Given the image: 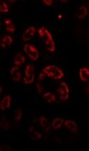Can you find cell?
I'll return each mask as SVG.
<instances>
[{
	"mask_svg": "<svg viewBox=\"0 0 89 151\" xmlns=\"http://www.w3.org/2000/svg\"><path fill=\"white\" fill-rule=\"evenodd\" d=\"M88 15V11H87V8L85 7L84 5H82L79 7L77 12V17L78 19L83 20L85 18V17Z\"/></svg>",
	"mask_w": 89,
	"mask_h": 151,
	"instance_id": "cell-16",
	"label": "cell"
},
{
	"mask_svg": "<svg viewBox=\"0 0 89 151\" xmlns=\"http://www.w3.org/2000/svg\"><path fill=\"white\" fill-rule=\"evenodd\" d=\"M0 12L1 13H7L9 12V6L4 1H1V4H0Z\"/></svg>",
	"mask_w": 89,
	"mask_h": 151,
	"instance_id": "cell-20",
	"label": "cell"
},
{
	"mask_svg": "<svg viewBox=\"0 0 89 151\" xmlns=\"http://www.w3.org/2000/svg\"><path fill=\"white\" fill-rule=\"evenodd\" d=\"M10 75H11V80L14 81L15 83H18L20 81L21 78V73L19 71V67L14 66L10 70Z\"/></svg>",
	"mask_w": 89,
	"mask_h": 151,
	"instance_id": "cell-7",
	"label": "cell"
},
{
	"mask_svg": "<svg viewBox=\"0 0 89 151\" xmlns=\"http://www.w3.org/2000/svg\"><path fill=\"white\" fill-rule=\"evenodd\" d=\"M23 50L24 52L27 55L28 58H30L33 61H36L38 59L39 57V54L36 47L33 46L32 45L26 44L23 46Z\"/></svg>",
	"mask_w": 89,
	"mask_h": 151,
	"instance_id": "cell-4",
	"label": "cell"
},
{
	"mask_svg": "<svg viewBox=\"0 0 89 151\" xmlns=\"http://www.w3.org/2000/svg\"><path fill=\"white\" fill-rule=\"evenodd\" d=\"M42 72L46 74V76L54 79V80H59L64 77V74L61 69L55 65H48V66L45 67L43 69Z\"/></svg>",
	"mask_w": 89,
	"mask_h": 151,
	"instance_id": "cell-2",
	"label": "cell"
},
{
	"mask_svg": "<svg viewBox=\"0 0 89 151\" xmlns=\"http://www.w3.org/2000/svg\"><path fill=\"white\" fill-rule=\"evenodd\" d=\"M36 90H37L38 93H41V92L43 91V87L40 83H37L36 84Z\"/></svg>",
	"mask_w": 89,
	"mask_h": 151,
	"instance_id": "cell-22",
	"label": "cell"
},
{
	"mask_svg": "<svg viewBox=\"0 0 89 151\" xmlns=\"http://www.w3.org/2000/svg\"><path fill=\"white\" fill-rule=\"evenodd\" d=\"M0 125H1V128H2L3 130H9V122H8V120H6L4 117H2V118H1V122H0Z\"/></svg>",
	"mask_w": 89,
	"mask_h": 151,
	"instance_id": "cell-19",
	"label": "cell"
},
{
	"mask_svg": "<svg viewBox=\"0 0 89 151\" xmlns=\"http://www.w3.org/2000/svg\"><path fill=\"white\" fill-rule=\"evenodd\" d=\"M13 43V38L9 35H3L1 40V46L3 48L9 47Z\"/></svg>",
	"mask_w": 89,
	"mask_h": 151,
	"instance_id": "cell-11",
	"label": "cell"
},
{
	"mask_svg": "<svg viewBox=\"0 0 89 151\" xmlns=\"http://www.w3.org/2000/svg\"><path fill=\"white\" fill-rule=\"evenodd\" d=\"M21 116H22V112L20 109H17V110H15L14 112V120L15 121H19L21 120Z\"/></svg>",
	"mask_w": 89,
	"mask_h": 151,
	"instance_id": "cell-21",
	"label": "cell"
},
{
	"mask_svg": "<svg viewBox=\"0 0 89 151\" xmlns=\"http://www.w3.org/2000/svg\"><path fill=\"white\" fill-rule=\"evenodd\" d=\"M38 122H39L40 125L43 128V131L45 132H48L50 130V125L48 123V120L45 117L41 116L38 119Z\"/></svg>",
	"mask_w": 89,
	"mask_h": 151,
	"instance_id": "cell-13",
	"label": "cell"
},
{
	"mask_svg": "<svg viewBox=\"0 0 89 151\" xmlns=\"http://www.w3.org/2000/svg\"><path fill=\"white\" fill-rule=\"evenodd\" d=\"M63 123H64V120H63V118L61 117H56L54 118V120H53L51 122L52 127H53L54 130H58L60 127L62 126Z\"/></svg>",
	"mask_w": 89,
	"mask_h": 151,
	"instance_id": "cell-17",
	"label": "cell"
},
{
	"mask_svg": "<svg viewBox=\"0 0 89 151\" xmlns=\"http://www.w3.org/2000/svg\"><path fill=\"white\" fill-rule=\"evenodd\" d=\"M79 77L81 81L87 82L89 80V69L82 68L79 70Z\"/></svg>",
	"mask_w": 89,
	"mask_h": 151,
	"instance_id": "cell-15",
	"label": "cell"
},
{
	"mask_svg": "<svg viewBox=\"0 0 89 151\" xmlns=\"http://www.w3.org/2000/svg\"><path fill=\"white\" fill-rule=\"evenodd\" d=\"M36 33V28L35 27H29L24 31L23 34V40L24 42H27L28 40L32 39V37L34 36Z\"/></svg>",
	"mask_w": 89,
	"mask_h": 151,
	"instance_id": "cell-6",
	"label": "cell"
},
{
	"mask_svg": "<svg viewBox=\"0 0 89 151\" xmlns=\"http://www.w3.org/2000/svg\"><path fill=\"white\" fill-rule=\"evenodd\" d=\"M4 22L6 31L9 32L10 33H14L15 30H16V27H15V25L12 22V20L9 19V18H6V19H4Z\"/></svg>",
	"mask_w": 89,
	"mask_h": 151,
	"instance_id": "cell-12",
	"label": "cell"
},
{
	"mask_svg": "<svg viewBox=\"0 0 89 151\" xmlns=\"http://www.w3.org/2000/svg\"><path fill=\"white\" fill-rule=\"evenodd\" d=\"M11 97L10 95H6L4 98H2V100H1V103H0V108L1 110H4L6 109H8L10 107L11 105Z\"/></svg>",
	"mask_w": 89,
	"mask_h": 151,
	"instance_id": "cell-10",
	"label": "cell"
},
{
	"mask_svg": "<svg viewBox=\"0 0 89 151\" xmlns=\"http://www.w3.org/2000/svg\"><path fill=\"white\" fill-rule=\"evenodd\" d=\"M61 1V2H65V3H66V2H68V0H65V1Z\"/></svg>",
	"mask_w": 89,
	"mask_h": 151,
	"instance_id": "cell-29",
	"label": "cell"
},
{
	"mask_svg": "<svg viewBox=\"0 0 89 151\" xmlns=\"http://www.w3.org/2000/svg\"><path fill=\"white\" fill-rule=\"evenodd\" d=\"M25 61H26V58H25L24 55H23L21 53H17L15 55L14 58V63L15 66L19 68L23 63H25Z\"/></svg>",
	"mask_w": 89,
	"mask_h": 151,
	"instance_id": "cell-14",
	"label": "cell"
},
{
	"mask_svg": "<svg viewBox=\"0 0 89 151\" xmlns=\"http://www.w3.org/2000/svg\"><path fill=\"white\" fill-rule=\"evenodd\" d=\"M43 3L45 4L47 6H51V5L53 4V0H43Z\"/></svg>",
	"mask_w": 89,
	"mask_h": 151,
	"instance_id": "cell-23",
	"label": "cell"
},
{
	"mask_svg": "<svg viewBox=\"0 0 89 151\" xmlns=\"http://www.w3.org/2000/svg\"><path fill=\"white\" fill-rule=\"evenodd\" d=\"M9 1L10 3H11V4H14V3H15L16 2V0H9V1Z\"/></svg>",
	"mask_w": 89,
	"mask_h": 151,
	"instance_id": "cell-26",
	"label": "cell"
},
{
	"mask_svg": "<svg viewBox=\"0 0 89 151\" xmlns=\"http://www.w3.org/2000/svg\"><path fill=\"white\" fill-rule=\"evenodd\" d=\"M0 150L1 151H3V150H8V151H11V149L10 148L9 146H7V145H1V147H0Z\"/></svg>",
	"mask_w": 89,
	"mask_h": 151,
	"instance_id": "cell-24",
	"label": "cell"
},
{
	"mask_svg": "<svg viewBox=\"0 0 89 151\" xmlns=\"http://www.w3.org/2000/svg\"><path fill=\"white\" fill-rule=\"evenodd\" d=\"M88 8H89V7H88Z\"/></svg>",
	"mask_w": 89,
	"mask_h": 151,
	"instance_id": "cell-30",
	"label": "cell"
},
{
	"mask_svg": "<svg viewBox=\"0 0 89 151\" xmlns=\"http://www.w3.org/2000/svg\"><path fill=\"white\" fill-rule=\"evenodd\" d=\"M43 98L48 103H53L56 101V96L51 93H46L43 94Z\"/></svg>",
	"mask_w": 89,
	"mask_h": 151,
	"instance_id": "cell-18",
	"label": "cell"
},
{
	"mask_svg": "<svg viewBox=\"0 0 89 151\" xmlns=\"http://www.w3.org/2000/svg\"><path fill=\"white\" fill-rule=\"evenodd\" d=\"M86 92L89 94V85H88V87H87V88H86Z\"/></svg>",
	"mask_w": 89,
	"mask_h": 151,
	"instance_id": "cell-27",
	"label": "cell"
},
{
	"mask_svg": "<svg viewBox=\"0 0 89 151\" xmlns=\"http://www.w3.org/2000/svg\"><path fill=\"white\" fill-rule=\"evenodd\" d=\"M45 76H46V74H45L43 72H42V73H41L39 74V75H38V80H43V79H44Z\"/></svg>",
	"mask_w": 89,
	"mask_h": 151,
	"instance_id": "cell-25",
	"label": "cell"
},
{
	"mask_svg": "<svg viewBox=\"0 0 89 151\" xmlns=\"http://www.w3.org/2000/svg\"><path fill=\"white\" fill-rule=\"evenodd\" d=\"M64 125L67 130H68L73 133H75L78 132V126L77 124L73 120H66L64 121Z\"/></svg>",
	"mask_w": 89,
	"mask_h": 151,
	"instance_id": "cell-9",
	"label": "cell"
},
{
	"mask_svg": "<svg viewBox=\"0 0 89 151\" xmlns=\"http://www.w3.org/2000/svg\"><path fill=\"white\" fill-rule=\"evenodd\" d=\"M0 93H2V87H0Z\"/></svg>",
	"mask_w": 89,
	"mask_h": 151,
	"instance_id": "cell-28",
	"label": "cell"
},
{
	"mask_svg": "<svg viewBox=\"0 0 89 151\" xmlns=\"http://www.w3.org/2000/svg\"><path fill=\"white\" fill-rule=\"evenodd\" d=\"M28 136L32 140H38L41 138L42 135L37 130L33 127H30L28 130Z\"/></svg>",
	"mask_w": 89,
	"mask_h": 151,
	"instance_id": "cell-8",
	"label": "cell"
},
{
	"mask_svg": "<svg viewBox=\"0 0 89 151\" xmlns=\"http://www.w3.org/2000/svg\"><path fill=\"white\" fill-rule=\"evenodd\" d=\"M34 66L32 64H28L26 66L24 70L23 83L25 84H31L34 80Z\"/></svg>",
	"mask_w": 89,
	"mask_h": 151,
	"instance_id": "cell-3",
	"label": "cell"
},
{
	"mask_svg": "<svg viewBox=\"0 0 89 151\" xmlns=\"http://www.w3.org/2000/svg\"><path fill=\"white\" fill-rule=\"evenodd\" d=\"M57 92H58L59 98L61 101H66L68 100V97H69V89L65 82H61Z\"/></svg>",
	"mask_w": 89,
	"mask_h": 151,
	"instance_id": "cell-5",
	"label": "cell"
},
{
	"mask_svg": "<svg viewBox=\"0 0 89 151\" xmlns=\"http://www.w3.org/2000/svg\"><path fill=\"white\" fill-rule=\"evenodd\" d=\"M38 33L40 38L42 40L43 44L46 46V49L50 52H54L55 48H56L55 47V42L50 32L44 27H42L38 29Z\"/></svg>",
	"mask_w": 89,
	"mask_h": 151,
	"instance_id": "cell-1",
	"label": "cell"
}]
</instances>
